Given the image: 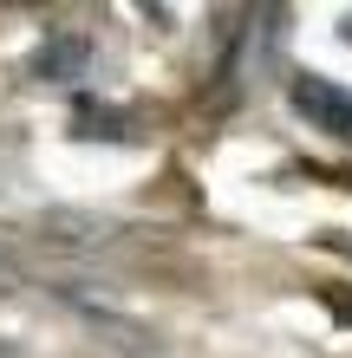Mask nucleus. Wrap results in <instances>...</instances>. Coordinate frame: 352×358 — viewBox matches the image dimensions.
<instances>
[{
	"mask_svg": "<svg viewBox=\"0 0 352 358\" xmlns=\"http://www.w3.org/2000/svg\"><path fill=\"white\" fill-rule=\"evenodd\" d=\"M294 104L320 124V131H333L339 143H352V98L339 85H326V78H294Z\"/></svg>",
	"mask_w": 352,
	"mask_h": 358,
	"instance_id": "f257e3e1",
	"label": "nucleus"
},
{
	"mask_svg": "<svg viewBox=\"0 0 352 358\" xmlns=\"http://www.w3.org/2000/svg\"><path fill=\"white\" fill-rule=\"evenodd\" d=\"M78 66H85V39H59V46H46V52H39V72H78Z\"/></svg>",
	"mask_w": 352,
	"mask_h": 358,
	"instance_id": "f03ea898",
	"label": "nucleus"
},
{
	"mask_svg": "<svg viewBox=\"0 0 352 358\" xmlns=\"http://www.w3.org/2000/svg\"><path fill=\"white\" fill-rule=\"evenodd\" d=\"M13 287H20V267H13V261H0V293H13Z\"/></svg>",
	"mask_w": 352,
	"mask_h": 358,
	"instance_id": "7ed1b4c3",
	"label": "nucleus"
}]
</instances>
